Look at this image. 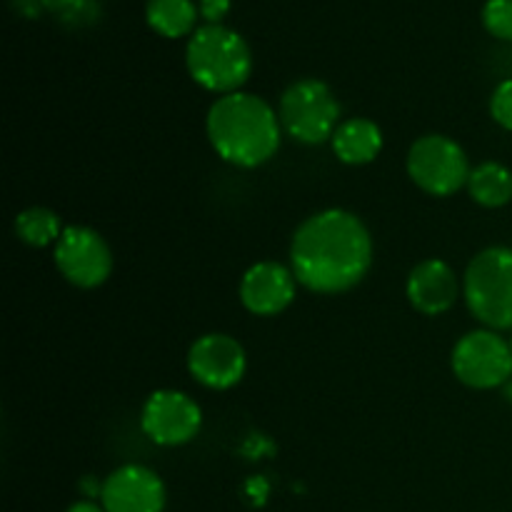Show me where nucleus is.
Returning <instances> with one entry per match:
<instances>
[{
	"instance_id": "nucleus-1",
	"label": "nucleus",
	"mask_w": 512,
	"mask_h": 512,
	"mask_svg": "<svg viewBox=\"0 0 512 512\" xmlns=\"http://www.w3.org/2000/svg\"><path fill=\"white\" fill-rule=\"evenodd\" d=\"M373 265V238L363 220L340 208L320 210L300 223L290 243L298 285L318 295H340L363 283Z\"/></svg>"
},
{
	"instance_id": "nucleus-2",
	"label": "nucleus",
	"mask_w": 512,
	"mask_h": 512,
	"mask_svg": "<svg viewBox=\"0 0 512 512\" xmlns=\"http://www.w3.org/2000/svg\"><path fill=\"white\" fill-rule=\"evenodd\" d=\"M205 130L213 150L225 163L235 168H258L278 153L283 125L268 100L238 90L220 95L210 105Z\"/></svg>"
},
{
	"instance_id": "nucleus-3",
	"label": "nucleus",
	"mask_w": 512,
	"mask_h": 512,
	"mask_svg": "<svg viewBox=\"0 0 512 512\" xmlns=\"http://www.w3.org/2000/svg\"><path fill=\"white\" fill-rule=\"evenodd\" d=\"M188 73L210 93H238L253 73V53L235 30L225 25H203L185 48Z\"/></svg>"
},
{
	"instance_id": "nucleus-4",
	"label": "nucleus",
	"mask_w": 512,
	"mask_h": 512,
	"mask_svg": "<svg viewBox=\"0 0 512 512\" xmlns=\"http://www.w3.org/2000/svg\"><path fill=\"white\" fill-rule=\"evenodd\" d=\"M463 298L470 313L490 330L512 328V248L493 245L470 260Z\"/></svg>"
},
{
	"instance_id": "nucleus-5",
	"label": "nucleus",
	"mask_w": 512,
	"mask_h": 512,
	"mask_svg": "<svg viewBox=\"0 0 512 512\" xmlns=\"http://www.w3.org/2000/svg\"><path fill=\"white\" fill-rule=\"evenodd\" d=\"M338 98L328 83L318 78L295 80L280 95L278 118L285 133L303 145H320L333 140L340 125Z\"/></svg>"
},
{
	"instance_id": "nucleus-6",
	"label": "nucleus",
	"mask_w": 512,
	"mask_h": 512,
	"mask_svg": "<svg viewBox=\"0 0 512 512\" xmlns=\"http://www.w3.org/2000/svg\"><path fill=\"white\" fill-rule=\"evenodd\" d=\"M408 175L423 193L433 198H450L468 185V155L448 135H423L410 145Z\"/></svg>"
},
{
	"instance_id": "nucleus-7",
	"label": "nucleus",
	"mask_w": 512,
	"mask_h": 512,
	"mask_svg": "<svg viewBox=\"0 0 512 512\" xmlns=\"http://www.w3.org/2000/svg\"><path fill=\"white\" fill-rule=\"evenodd\" d=\"M453 373L463 385L475 390L503 388L512 378L510 340L495 330H473L453 348Z\"/></svg>"
},
{
	"instance_id": "nucleus-8",
	"label": "nucleus",
	"mask_w": 512,
	"mask_h": 512,
	"mask_svg": "<svg viewBox=\"0 0 512 512\" xmlns=\"http://www.w3.org/2000/svg\"><path fill=\"white\" fill-rule=\"evenodd\" d=\"M55 268L80 290L100 288L113 273V253L98 230L88 225H68L55 243Z\"/></svg>"
},
{
	"instance_id": "nucleus-9",
	"label": "nucleus",
	"mask_w": 512,
	"mask_h": 512,
	"mask_svg": "<svg viewBox=\"0 0 512 512\" xmlns=\"http://www.w3.org/2000/svg\"><path fill=\"white\" fill-rule=\"evenodd\" d=\"M203 425V410L190 395L180 390H155L143 405L140 413V428L163 448H178L190 443L200 433Z\"/></svg>"
},
{
	"instance_id": "nucleus-10",
	"label": "nucleus",
	"mask_w": 512,
	"mask_h": 512,
	"mask_svg": "<svg viewBox=\"0 0 512 512\" xmlns=\"http://www.w3.org/2000/svg\"><path fill=\"white\" fill-rule=\"evenodd\" d=\"M248 368L245 348L225 333H208L190 345L188 370L210 390H228L243 380Z\"/></svg>"
},
{
	"instance_id": "nucleus-11",
	"label": "nucleus",
	"mask_w": 512,
	"mask_h": 512,
	"mask_svg": "<svg viewBox=\"0 0 512 512\" xmlns=\"http://www.w3.org/2000/svg\"><path fill=\"white\" fill-rule=\"evenodd\" d=\"M165 483L145 465H120L100 485V505L105 512H163Z\"/></svg>"
},
{
	"instance_id": "nucleus-12",
	"label": "nucleus",
	"mask_w": 512,
	"mask_h": 512,
	"mask_svg": "<svg viewBox=\"0 0 512 512\" xmlns=\"http://www.w3.org/2000/svg\"><path fill=\"white\" fill-rule=\"evenodd\" d=\"M295 280L293 270L275 260H263L248 268V273L240 280V303L245 310L260 318L280 315L295 300Z\"/></svg>"
},
{
	"instance_id": "nucleus-13",
	"label": "nucleus",
	"mask_w": 512,
	"mask_h": 512,
	"mask_svg": "<svg viewBox=\"0 0 512 512\" xmlns=\"http://www.w3.org/2000/svg\"><path fill=\"white\" fill-rule=\"evenodd\" d=\"M408 300L418 313L443 315L458 303L460 298V280L455 270L445 260L428 258L413 268L408 275Z\"/></svg>"
},
{
	"instance_id": "nucleus-14",
	"label": "nucleus",
	"mask_w": 512,
	"mask_h": 512,
	"mask_svg": "<svg viewBox=\"0 0 512 512\" xmlns=\"http://www.w3.org/2000/svg\"><path fill=\"white\" fill-rule=\"evenodd\" d=\"M333 153L345 165H368L383 150V130L370 118H350L333 135Z\"/></svg>"
},
{
	"instance_id": "nucleus-15",
	"label": "nucleus",
	"mask_w": 512,
	"mask_h": 512,
	"mask_svg": "<svg viewBox=\"0 0 512 512\" xmlns=\"http://www.w3.org/2000/svg\"><path fill=\"white\" fill-rule=\"evenodd\" d=\"M198 13L200 10L193 0H148L145 5L148 25L163 38H183L195 33Z\"/></svg>"
},
{
	"instance_id": "nucleus-16",
	"label": "nucleus",
	"mask_w": 512,
	"mask_h": 512,
	"mask_svg": "<svg viewBox=\"0 0 512 512\" xmlns=\"http://www.w3.org/2000/svg\"><path fill=\"white\" fill-rule=\"evenodd\" d=\"M470 198L483 208H503L512 200V173L505 165L488 160L470 170Z\"/></svg>"
},
{
	"instance_id": "nucleus-17",
	"label": "nucleus",
	"mask_w": 512,
	"mask_h": 512,
	"mask_svg": "<svg viewBox=\"0 0 512 512\" xmlns=\"http://www.w3.org/2000/svg\"><path fill=\"white\" fill-rule=\"evenodd\" d=\"M63 230L65 228L60 223V215L50 208H40V205L23 210L15 218V235L25 245H33V248H45L50 243H58Z\"/></svg>"
},
{
	"instance_id": "nucleus-18",
	"label": "nucleus",
	"mask_w": 512,
	"mask_h": 512,
	"mask_svg": "<svg viewBox=\"0 0 512 512\" xmlns=\"http://www.w3.org/2000/svg\"><path fill=\"white\" fill-rule=\"evenodd\" d=\"M483 25L493 38L512 43V0H488L483 8Z\"/></svg>"
},
{
	"instance_id": "nucleus-19",
	"label": "nucleus",
	"mask_w": 512,
	"mask_h": 512,
	"mask_svg": "<svg viewBox=\"0 0 512 512\" xmlns=\"http://www.w3.org/2000/svg\"><path fill=\"white\" fill-rule=\"evenodd\" d=\"M490 115L505 130H512V78L503 80L490 98Z\"/></svg>"
},
{
	"instance_id": "nucleus-20",
	"label": "nucleus",
	"mask_w": 512,
	"mask_h": 512,
	"mask_svg": "<svg viewBox=\"0 0 512 512\" xmlns=\"http://www.w3.org/2000/svg\"><path fill=\"white\" fill-rule=\"evenodd\" d=\"M198 10L205 18V25H223V18L230 10V0H200Z\"/></svg>"
},
{
	"instance_id": "nucleus-21",
	"label": "nucleus",
	"mask_w": 512,
	"mask_h": 512,
	"mask_svg": "<svg viewBox=\"0 0 512 512\" xmlns=\"http://www.w3.org/2000/svg\"><path fill=\"white\" fill-rule=\"evenodd\" d=\"M13 8L15 13L25 15V18H38L45 10V5L43 0H13Z\"/></svg>"
},
{
	"instance_id": "nucleus-22",
	"label": "nucleus",
	"mask_w": 512,
	"mask_h": 512,
	"mask_svg": "<svg viewBox=\"0 0 512 512\" xmlns=\"http://www.w3.org/2000/svg\"><path fill=\"white\" fill-rule=\"evenodd\" d=\"M75 3H78V0H43L45 10H48V13H53L58 20H63L65 15L75 8Z\"/></svg>"
},
{
	"instance_id": "nucleus-23",
	"label": "nucleus",
	"mask_w": 512,
	"mask_h": 512,
	"mask_svg": "<svg viewBox=\"0 0 512 512\" xmlns=\"http://www.w3.org/2000/svg\"><path fill=\"white\" fill-rule=\"evenodd\" d=\"M65 512H105V508H100V505L90 503V500H78V503L70 505Z\"/></svg>"
},
{
	"instance_id": "nucleus-24",
	"label": "nucleus",
	"mask_w": 512,
	"mask_h": 512,
	"mask_svg": "<svg viewBox=\"0 0 512 512\" xmlns=\"http://www.w3.org/2000/svg\"><path fill=\"white\" fill-rule=\"evenodd\" d=\"M503 388H505V398H508V400H510V403H512V378L508 380V383H505V385H503Z\"/></svg>"
},
{
	"instance_id": "nucleus-25",
	"label": "nucleus",
	"mask_w": 512,
	"mask_h": 512,
	"mask_svg": "<svg viewBox=\"0 0 512 512\" xmlns=\"http://www.w3.org/2000/svg\"><path fill=\"white\" fill-rule=\"evenodd\" d=\"M510 348H512V338H510Z\"/></svg>"
}]
</instances>
